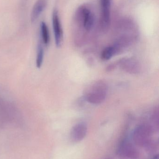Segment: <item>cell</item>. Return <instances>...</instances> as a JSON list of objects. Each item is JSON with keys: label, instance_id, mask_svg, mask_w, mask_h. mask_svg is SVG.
Returning a JSON list of instances; mask_svg holds the SVG:
<instances>
[{"label": "cell", "instance_id": "1", "mask_svg": "<svg viewBox=\"0 0 159 159\" xmlns=\"http://www.w3.org/2000/svg\"><path fill=\"white\" fill-rule=\"evenodd\" d=\"M107 87L105 83L98 81L90 86L86 91L85 98L91 103L98 104L102 102L106 96Z\"/></svg>", "mask_w": 159, "mask_h": 159}, {"label": "cell", "instance_id": "2", "mask_svg": "<svg viewBox=\"0 0 159 159\" xmlns=\"http://www.w3.org/2000/svg\"><path fill=\"white\" fill-rule=\"evenodd\" d=\"M95 16L90 7L86 5L78 7L76 12L75 20L82 25L87 31H89L93 28L95 22Z\"/></svg>", "mask_w": 159, "mask_h": 159}, {"label": "cell", "instance_id": "3", "mask_svg": "<svg viewBox=\"0 0 159 159\" xmlns=\"http://www.w3.org/2000/svg\"><path fill=\"white\" fill-rule=\"evenodd\" d=\"M52 25L56 46L60 47L62 45L63 40V32L58 13L57 10H54L52 14Z\"/></svg>", "mask_w": 159, "mask_h": 159}, {"label": "cell", "instance_id": "4", "mask_svg": "<svg viewBox=\"0 0 159 159\" xmlns=\"http://www.w3.org/2000/svg\"><path fill=\"white\" fill-rule=\"evenodd\" d=\"M101 2L102 29L106 31L110 25L111 0H101Z\"/></svg>", "mask_w": 159, "mask_h": 159}, {"label": "cell", "instance_id": "5", "mask_svg": "<svg viewBox=\"0 0 159 159\" xmlns=\"http://www.w3.org/2000/svg\"><path fill=\"white\" fill-rule=\"evenodd\" d=\"M87 132V127L84 122H80L75 125L71 132V140L72 142L77 143L83 140Z\"/></svg>", "mask_w": 159, "mask_h": 159}, {"label": "cell", "instance_id": "6", "mask_svg": "<svg viewBox=\"0 0 159 159\" xmlns=\"http://www.w3.org/2000/svg\"><path fill=\"white\" fill-rule=\"evenodd\" d=\"M48 0H37L33 7L31 13L32 22H34L39 17L42 12L46 7Z\"/></svg>", "mask_w": 159, "mask_h": 159}, {"label": "cell", "instance_id": "7", "mask_svg": "<svg viewBox=\"0 0 159 159\" xmlns=\"http://www.w3.org/2000/svg\"><path fill=\"white\" fill-rule=\"evenodd\" d=\"M40 41L44 45H48L50 41L49 31L46 24L44 21H42L40 24Z\"/></svg>", "mask_w": 159, "mask_h": 159}, {"label": "cell", "instance_id": "8", "mask_svg": "<svg viewBox=\"0 0 159 159\" xmlns=\"http://www.w3.org/2000/svg\"><path fill=\"white\" fill-rule=\"evenodd\" d=\"M130 143L125 142L121 144L120 148L119 149V153H120L121 155L122 154L126 156V157H134L135 155V149L131 145Z\"/></svg>", "mask_w": 159, "mask_h": 159}, {"label": "cell", "instance_id": "9", "mask_svg": "<svg viewBox=\"0 0 159 159\" xmlns=\"http://www.w3.org/2000/svg\"><path fill=\"white\" fill-rule=\"evenodd\" d=\"M118 48L116 46H109L105 48L101 53L102 59L105 61L109 60L117 52Z\"/></svg>", "mask_w": 159, "mask_h": 159}, {"label": "cell", "instance_id": "10", "mask_svg": "<svg viewBox=\"0 0 159 159\" xmlns=\"http://www.w3.org/2000/svg\"><path fill=\"white\" fill-rule=\"evenodd\" d=\"M44 44L41 41H40L37 47V56H36V65L37 68H41L43 64L44 57Z\"/></svg>", "mask_w": 159, "mask_h": 159}, {"label": "cell", "instance_id": "11", "mask_svg": "<svg viewBox=\"0 0 159 159\" xmlns=\"http://www.w3.org/2000/svg\"><path fill=\"white\" fill-rule=\"evenodd\" d=\"M124 61V67H126V68L125 70H127L128 71H132L133 72V73L135 70H137L136 67H135V66L137 65L136 63H135L134 61Z\"/></svg>", "mask_w": 159, "mask_h": 159}, {"label": "cell", "instance_id": "12", "mask_svg": "<svg viewBox=\"0 0 159 159\" xmlns=\"http://www.w3.org/2000/svg\"><path fill=\"white\" fill-rule=\"evenodd\" d=\"M152 159H159V156L158 155H157V156L154 157L152 158Z\"/></svg>", "mask_w": 159, "mask_h": 159}]
</instances>
